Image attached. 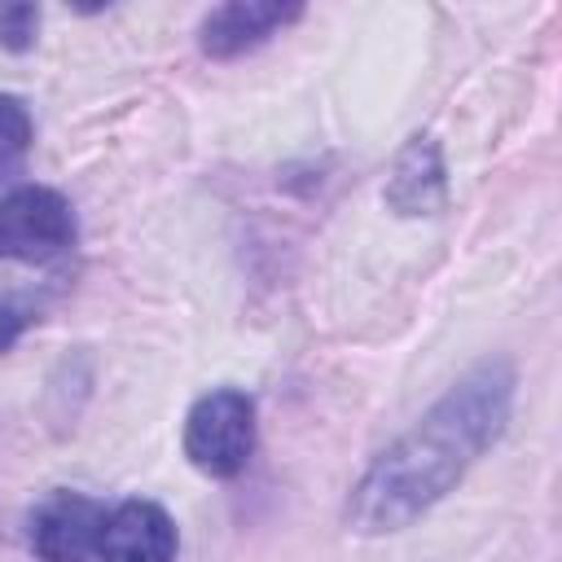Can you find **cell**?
<instances>
[{
	"label": "cell",
	"mask_w": 562,
	"mask_h": 562,
	"mask_svg": "<svg viewBox=\"0 0 562 562\" xmlns=\"http://www.w3.org/2000/svg\"><path fill=\"white\" fill-rule=\"evenodd\" d=\"M31 140H35V123L26 101L13 92H0V180H9L26 162Z\"/></svg>",
	"instance_id": "ba28073f"
},
{
	"label": "cell",
	"mask_w": 562,
	"mask_h": 562,
	"mask_svg": "<svg viewBox=\"0 0 562 562\" xmlns=\"http://www.w3.org/2000/svg\"><path fill=\"white\" fill-rule=\"evenodd\" d=\"M176 549H180L176 518L158 501L132 496L105 509L97 562H176Z\"/></svg>",
	"instance_id": "5b68a950"
},
{
	"label": "cell",
	"mask_w": 562,
	"mask_h": 562,
	"mask_svg": "<svg viewBox=\"0 0 562 562\" xmlns=\"http://www.w3.org/2000/svg\"><path fill=\"white\" fill-rule=\"evenodd\" d=\"M184 457L206 479H237L255 452V400L237 386H215L184 413Z\"/></svg>",
	"instance_id": "7a4b0ae2"
},
{
	"label": "cell",
	"mask_w": 562,
	"mask_h": 562,
	"mask_svg": "<svg viewBox=\"0 0 562 562\" xmlns=\"http://www.w3.org/2000/svg\"><path fill=\"white\" fill-rule=\"evenodd\" d=\"M303 18V4H281V0H228L215 4L202 22H198V48L215 61L241 57L259 44H268L272 35H281L290 22Z\"/></svg>",
	"instance_id": "8992f818"
},
{
	"label": "cell",
	"mask_w": 562,
	"mask_h": 562,
	"mask_svg": "<svg viewBox=\"0 0 562 562\" xmlns=\"http://www.w3.org/2000/svg\"><path fill=\"white\" fill-rule=\"evenodd\" d=\"M386 206L395 215H435L448 202V171H443V149L430 132H417L404 140L395 154V167L382 189Z\"/></svg>",
	"instance_id": "52a82bcc"
},
{
	"label": "cell",
	"mask_w": 562,
	"mask_h": 562,
	"mask_svg": "<svg viewBox=\"0 0 562 562\" xmlns=\"http://www.w3.org/2000/svg\"><path fill=\"white\" fill-rule=\"evenodd\" d=\"M79 237L75 206L48 184H18L0 198V259L48 263Z\"/></svg>",
	"instance_id": "3957f363"
},
{
	"label": "cell",
	"mask_w": 562,
	"mask_h": 562,
	"mask_svg": "<svg viewBox=\"0 0 562 562\" xmlns=\"http://www.w3.org/2000/svg\"><path fill=\"white\" fill-rule=\"evenodd\" d=\"M40 31V9L35 4H0V48L26 53Z\"/></svg>",
	"instance_id": "9c48e42d"
},
{
	"label": "cell",
	"mask_w": 562,
	"mask_h": 562,
	"mask_svg": "<svg viewBox=\"0 0 562 562\" xmlns=\"http://www.w3.org/2000/svg\"><path fill=\"white\" fill-rule=\"evenodd\" d=\"M518 373L505 356L470 364L395 443H386L351 483L342 522L356 536H391L435 509L465 470L505 435Z\"/></svg>",
	"instance_id": "6da1fadb"
},
{
	"label": "cell",
	"mask_w": 562,
	"mask_h": 562,
	"mask_svg": "<svg viewBox=\"0 0 562 562\" xmlns=\"http://www.w3.org/2000/svg\"><path fill=\"white\" fill-rule=\"evenodd\" d=\"M101 522H105L101 501L57 487L31 509L26 536H31V549L40 562H92L97 540H101Z\"/></svg>",
	"instance_id": "277c9868"
},
{
	"label": "cell",
	"mask_w": 562,
	"mask_h": 562,
	"mask_svg": "<svg viewBox=\"0 0 562 562\" xmlns=\"http://www.w3.org/2000/svg\"><path fill=\"white\" fill-rule=\"evenodd\" d=\"M26 325H31L26 307H18L13 299H4V294H0V356H4V351H13V342L26 334Z\"/></svg>",
	"instance_id": "30bf717a"
}]
</instances>
